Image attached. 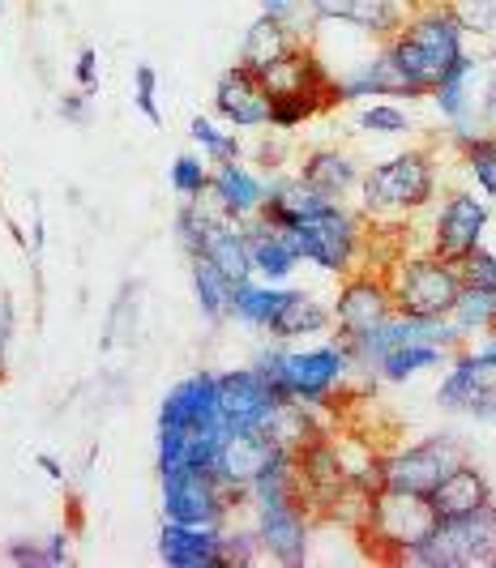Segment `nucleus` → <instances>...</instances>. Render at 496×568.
Listing matches in <instances>:
<instances>
[{"mask_svg": "<svg viewBox=\"0 0 496 568\" xmlns=\"http://www.w3.org/2000/svg\"><path fill=\"white\" fill-rule=\"evenodd\" d=\"M467 27L449 9V0H415L407 22L398 27V34H389L381 48H385V57L394 60V69L407 82L411 94L424 99L449 78V69L458 60L467 57Z\"/></svg>", "mask_w": 496, "mask_h": 568, "instance_id": "f257e3e1", "label": "nucleus"}, {"mask_svg": "<svg viewBox=\"0 0 496 568\" xmlns=\"http://www.w3.org/2000/svg\"><path fill=\"white\" fill-rule=\"evenodd\" d=\"M253 368L262 372L270 389L283 402H300L308 410H322V406H334L338 394L347 389V376L355 372V364H351L343 338L334 334V338L317 342L308 351H292L287 342H274V346L257 351Z\"/></svg>", "mask_w": 496, "mask_h": 568, "instance_id": "f03ea898", "label": "nucleus"}, {"mask_svg": "<svg viewBox=\"0 0 496 568\" xmlns=\"http://www.w3.org/2000/svg\"><path fill=\"white\" fill-rule=\"evenodd\" d=\"M360 214L373 227H403L437 197V159L428 150H403L360 175Z\"/></svg>", "mask_w": 496, "mask_h": 568, "instance_id": "7ed1b4c3", "label": "nucleus"}, {"mask_svg": "<svg viewBox=\"0 0 496 568\" xmlns=\"http://www.w3.org/2000/svg\"><path fill=\"white\" fill-rule=\"evenodd\" d=\"M287 235H292L300 261L322 270V274L347 278V274L368 265V235H373L368 219L343 201H330L322 210H313L308 219L292 223Z\"/></svg>", "mask_w": 496, "mask_h": 568, "instance_id": "20e7f679", "label": "nucleus"}, {"mask_svg": "<svg viewBox=\"0 0 496 568\" xmlns=\"http://www.w3.org/2000/svg\"><path fill=\"white\" fill-rule=\"evenodd\" d=\"M244 505H249V491L219 484V475H210V470H198V466L159 470V513H163V521L227 526Z\"/></svg>", "mask_w": 496, "mask_h": 568, "instance_id": "39448f33", "label": "nucleus"}, {"mask_svg": "<svg viewBox=\"0 0 496 568\" xmlns=\"http://www.w3.org/2000/svg\"><path fill=\"white\" fill-rule=\"evenodd\" d=\"M394 565L411 568H496V505L437 521V535L419 547H407Z\"/></svg>", "mask_w": 496, "mask_h": 568, "instance_id": "423d86ee", "label": "nucleus"}, {"mask_svg": "<svg viewBox=\"0 0 496 568\" xmlns=\"http://www.w3.org/2000/svg\"><path fill=\"white\" fill-rule=\"evenodd\" d=\"M385 283L394 295V313L407 316H449L454 300H458V270L454 261L428 253H398L385 270Z\"/></svg>", "mask_w": 496, "mask_h": 568, "instance_id": "0eeeda50", "label": "nucleus"}, {"mask_svg": "<svg viewBox=\"0 0 496 568\" xmlns=\"http://www.w3.org/2000/svg\"><path fill=\"white\" fill-rule=\"evenodd\" d=\"M437 535V513L428 505V496L415 491H398V487H377L373 505H368V521L360 530L364 542H381L385 560H398L407 547H419Z\"/></svg>", "mask_w": 496, "mask_h": 568, "instance_id": "6e6552de", "label": "nucleus"}, {"mask_svg": "<svg viewBox=\"0 0 496 568\" xmlns=\"http://www.w3.org/2000/svg\"><path fill=\"white\" fill-rule=\"evenodd\" d=\"M463 462H470L467 445H463L454 432H433V436H424L419 445L381 454V487H398V491L428 496V491H433L449 470H458Z\"/></svg>", "mask_w": 496, "mask_h": 568, "instance_id": "1a4fd4ad", "label": "nucleus"}, {"mask_svg": "<svg viewBox=\"0 0 496 568\" xmlns=\"http://www.w3.org/2000/svg\"><path fill=\"white\" fill-rule=\"evenodd\" d=\"M154 432L168 436H227L232 427L223 419V402H219V372H193L184 381H175L159 402V424Z\"/></svg>", "mask_w": 496, "mask_h": 568, "instance_id": "9d476101", "label": "nucleus"}, {"mask_svg": "<svg viewBox=\"0 0 496 568\" xmlns=\"http://www.w3.org/2000/svg\"><path fill=\"white\" fill-rule=\"evenodd\" d=\"M437 406L445 415H467V419H479V424H496V364H488L475 346L463 342L445 359Z\"/></svg>", "mask_w": 496, "mask_h": 568, "instance_id": "9b49d317", "label": "nucleus"}, {"mask_svg": "<svg viewBox=\"0 0 496 568\" xmlns=\"http://www.w3.org/2000/svg\"><path fill=\"white\" fill-rule=\"evenodd\" d=\"M219 402H223V419L232 432H244V436H270L279 432V415L287 402L270 389L262 372L253 368H232L219 372ZM279 445V440H274Z\"/></svg>", "mask_w": 496, "mask_h": 568, "instance_id": "f8f14e48", "label": "nucleus"}, {"mask_svg": "<svg viewBox=\"0 0 496 568\" xmlns=\"http://www.w3.org/2000/svg\"><path fill=\"white\" fill-rule=\"evenodd\" d=\"M330 313H334V334L343 342H355L381 329L394 316V295H389L385 274L373 270V265L347 274L343 286H338V300L330 304Z\"/></svg>", "mask_w": 496, "mask_h": 568, "instance_id": "ddd939ff", "label": "nucleus"}, {"mask_svg": "<svg viewBox=\"0 0 496 568\" xmlns=\"http://www.w3.org/2000/svg\"><path fill=\"white\" fill-rule=\"evenodd\" d=\"M253 530L262 539V556L270 565L300 568L308 560V547H313V509L300 496L257 505L253 509Z\"/></svg>", "mask_w": 496, "mask_h": 568, "instance_id": "4468645a", "label": "nucleus"}, {"mask_svg": "<svg viewBox=\"0 0 496 568\" xmlns=\"http://www.w3.org/2000/svg\"><path fill=\"white\" fill-rule=\"evenodd\" d=\"M488 223H493V210L479 193H467V189L445 193L437 201V214H433V253L445 261L467 256L470 248L484 244Z\"/></svg>", "mask_w": 496, "mask_h": 568, "instance_id": "2eb2a0df", "label": "nucleus"}, {"mask_svg": "<svg viewBox=\"0 0 496 568\" xmlns=\"http://www.w3.org/2000/svg\"><path fill=\"white\" fill-rule=\"evenodd\" d=\"M214 112H219L223 124L253 133V129H270L274 99H270V90H265L262 78H257L253 69L232 64V69L219 73V82H214Z\"/></svg>", "mask_w": 496, "mask_h": 568, "instance_id": "dca6fc26", "label": "nucleus"}, {"mask_svg": "<svg viewBox=\"0 0 496 568\" xmlns=\"http://www.w3.org/2000/svg\"><path fill=\"white\" fill-rule=\"evenodd\" d=\"M159 560L168 568H227L223 556V526H159Z\"/></svg>", "mask_w": 496, "mask_h": 568, "instance_id": "f3484780", "label": "nucleus"}, {"mask_svg": "<svg viewBox=\"0 0 496 568\" xmlns=\"http://www.w3.org/2000/svg\"><path fill=\"white\" fill-rule=\"evenodd\" d=\"M244 231H249V253H253V278H262V283H292V274L304 261L295 253L287 227L270 223L265 214H253L244 223Z\"/></svg>", "mask_w": 496, "mask_h": 568, "instance_id": "a211bd4d", "label": "nucleus"}, {"mask_svg": "<svg viewBox=\"0 0 496 568\" xmlns=\"http://www.w3.org/2000/svg\"><path fill=\"white\" fill-rule=\"evenodd\" d=\"M210 197L214 205L235 219V223H249L253 214H262V201H265V180L253 168L240 163H219L210 171Z\"/></svg>", "mask_w": 496, "mask_h": 568, "instance_id": "6ab92c4d", "label": "nucleus"}, {"mask_svg": "<svg viewBox=\"0 0 496 568\" xmlns=\"http://www.w3.org/2000/svg\"><path fill=\"white\" fill-rule=\"evenodd\" d=\"M274 342H300V338H317V334H334V313L325 308L317 295L300 291V286H287L279 313L265 329Z\"/></svg>", "mask_w": 496, "mask_h": 568, "instance_id": "aec40b11", "label": "nucleus"}, {"mask_svg": "<svg viewBox=\"0 0 496 568\" xmlns=\"http://www.w3.org/2000/svg\"><path fill=\"white\" fill-rule=\"evenodd\" d=\"M488 500H493V487H488L484 470H479L475 462H463L458 470H449V475L428 491V505L437 513V521H454V517L479 509V505H488Z\"/></svg>", "mask_w": 496, "mask_h": 568, "instance_id": "412c9836", "label": "nucleus"}, {"mask_svg": "<svg viewBox=\"0 0 496 568\" xmlns=\"http://www.w3.org/2000/svg\"><path fill=\"white\" fill-rule=\"evenodd\" d=\"M300 180H308L313 189H322L325 197H347V193H355L360 189V163H355V154H347V150H338V145H317V150H308L304 154V163H300V171H295Z\"/></svg>", "mask_w": 496, "mask_h": 568, "instance_id": "4be33fe9", "label": "nucleus"}, {"mask_svg": "<svg viewBox=\"0 0 496 568\" xmlns=\"http://www.w3.org/2000/svg\"><path fill=\"white\" fill-rule=\"evenodd\" d=\"M300 39H304V34H300L295 27L274 22V18H265L262 13L257 22H249L244 39H240V64L253 69V73H262V69H270L279 57H287Z\"/></svg>", "mask_w": 496, "mask_h": 568, "instance_id": "5701e85b", "label": "nucleus"}, {"mask_svg": "<svg viewBox=\"0 0 496 568\" xmlns=\"http://www.w3.org/2000/svg\"><path fill=\"white\" fill-rule=\"evenodd\" d=\"M202 256H210L232 283H244V278H253V253H249V231L244 223H235V219H219L214 231H210V240H205Z\"/></svg>", "mask_w": 496, "mask_h": 568, "instance_id": "b1692460", "label": "nucleus"}, {"mask_svg": "<svg viewBox=\"0 0 496 568\" xmlns=\"http://www.w3.org/2000/svg\"><path fill=\"white\" fill-rule=\"evenodd\" d=\"M287 295V283H262V278H244V283L232 286V308L227 316L249 325V329H270V321L279 313Z\"/></svg>", "mask_w": 496, "mask_h": 568, "instance_id": "393cba45", "label": "nucleus"}, {"mask_svg": "<svg viewBox=\"0 0 496 568\" xmlns=\"http://www.w3.org/2000/svg\"><path fill=\"white\" fill-rule=\"evenodd\" d=\"M449 355H454V351L433 346V342H398V346H389V351L381 355V364L373 376L385 381V385H407L411 376H419V372H428V368H441Z\"/></svg>", "mask_w": 496, "mask_h": 568, "instance_id": "a878e982", "label": "nucleus"}, {"mask_svg": "<svg viewBox=\"0 0 496 568\" xmlns=\"http://www.w3.org/2000/svg\"><path fill=\"white\" fill-rule=\"evenodd\" d=\"M415 9V0H347L343 4V22L355 30H364L368 39L385 43L389 34H398V27L407 22V13Z\"/></svg>", "mask_w": 496, "mask_h": 568, "instance_id": "bb28decb", "label": "nucleus"}, {"mask_svg": "<svg viewBox=\"0 0 496 568\" xmlns=\"http://www.w3.org/2000/svg\"><path fill=\"white\" fill-rule=\"evenodd\" d=\"M189 283H193V300H198V308H202L205 321H227L235 283L210 261V256H189Z\"/></svg>", "mask_w": 496, "mask_h": 568, "instance_id": "cd10ccee", "label": "nucleus"}, {"mask_svg": "<svg viewBox=\"0 0 496 568\" xmlns=\"http://www.w3.org/2000/svg\"><path fill=\"white\" fill-rule=\"evenodd\" d=\"M454 150L463 159L467 175L475 180V189L484 197H496V129H467V133H454Z\"/></svg>", "mask_w": 496, "mask_h": 568, "instance_id": "c85d7f7f", "label": "nucleus"}, {"mask_svg": "<svg viewBox=\"0 0 496 568\" xmlns=\"http://www.w3.org/2000/svg\"><path fill=\"white\" fill-rule=\"evenodd\" d=\"M142 283H124L120 295L108 308V325H103V346L117 351V346H133L142 334Z\"/></svg>", "mask_w": 496, "mask_h": 568, "instance_id": "c756f323", "label": "nucleus"}, {"mask_svg": "<svg viewBox=\"0 0 496 568\" xmlns=\"http://www.w3.org/2000/svg\"><path fill=\"white\" fill-rule=\"evenodd\" d=\"M449 321H454V329L463 338H479V334L496 329V291H488V286H463L454 308H449Z\"/></svg>", "mask_w": 496, "mask_h": 568, "instance_id": "7c9ffc66", "label": "nucleus"}, {"mask_svg": "<svg viewBox=\"0 0 496 568\" xmlns=\"http://www.w3.org/2000/svg\"><path fill=\"white\" fill-rule=\"evenodd\" d=\"M223 219V210L214 205V197L205 193V197H193L180 205V214H175V240H180V248L189 256H202L205 240H210V231L214 223Z\"/></svg>", "mask_w": 496, "mask_h": 568, "instance_id": "2f4dec72", "label": "nucleus"}, {"mask_svg": "<svg viewBox=\"0 0 496 568\" xmlns=\"http://www.w3.org/2000/svg\"><path fill=\"white\" fill-rule=\"evenodd\" d=\"M189 138L198 142V150H202L214 168H219V163H240V159H244V142L235 138L232 129H223V120H214V115H193Z\"/></svg>", "mask_w": 496, "mask_h": 568, "instance_id": "473e14b6", "label": "nucleus"}, {"mask_svg": "<svg viewBox=\"0 0 496 568\" xmlns=\"http://www.w3.org/2000/svg\"><path fill=\"white\" fill-rule=\"evenodd\" d=\"M355 129L373 133V138H403V133H411V112L398 99H373L355 112Z\"/></svg>", "mask_w": 496, "mask_h": 568, "instance_id": "72a5a7b5", "label": "nucleus"}, {"mask_svg": "<svg viewBox=\"0 0 496 568\" xmlns=\"http://www.w3.org/2000/svg\"><path fill=\"white\" fill-rule=\"evenodd\" d=\"M210 171L214 168H210L205 154H175L168 180H172V189L180 193V201H193L210 193Z\"/></svg>", "mask_w": 496, "mask_h": 568, "instance_id": "f704fd0d", "label": "nucleus"}, {"mask_svg": "<svg viewBox=\"0 0 496 568\" xmlns=\"http://www.w3.org/2000/svg\"><path fill=\"white\" fill-rule=\"evenodd\" d=\"M223 556H227V568H244V565H257L265 560L262 556V539L253 526H223Z\"/></svg>", "mask_w": 496, "mask_h": 568, "instance_id": "c9c22d12", "label": "nucleus"}, {"mask_svg": "<svg viewBox=\"0 0 496 568\" xmlns=\"http://www.w3.org/2000/svg\"><path fill=\"white\" fill-rule=\"evenodd\" d=\"M454 270H458V283L463 286H488V291H496V253L488 244H479L467 256H458Z\"/></svg>", "mask_w": 496, "mask_h": 568, "instance_id": "e433bc0d", "label": "nucleus"}, {"mask_svg": "<svg viewBox=\"0 0 496 568\" xmlns=\"http://www.w3.org/2000/svg\"><path fill=\"white\" fill-rule=\"evenodd\" d=\"M133 103H138V112L146 115L154 129L163 124V108H159V73H154V64H138V69H133Z\"/></svg>", "mask_w": 496, "mask_h": 568, "instance_id": "4c0bfd02", "label": "nucleus"}, {"mask_svg": "<svg viewBox=\"0 0 496 568\" xmlns=\"http://www.w3.org/2000/svg\"><path fill=\"white\" fill-rule=\"evenodd\" d=\"M449 9L458 13L467 34H496V0H449Z\"/></svg>", "mask_w": 496, "mask_h": 568, "instance_id": "58836bf2", "label": "nucleus"}, {"mask_svg": "<svg viewBox=\"0 0 496 568\" xmlns=\"http://www.w3.org/2000/svg\"><path fill=\"white\" fill-rule=\"evenodd\" d=\"M475 124L496 129V69L484 73V85L475 90Z\"/></svg>", "mask_w": 496, "mask_h": 568, "instance_id": "ea45409f", "label": "nucleus"}, {"mask_svg": "<svg viewBox=\"0 0 496 568\" xmlns=\"http://www.w3.org/2000/svg\"><path fill=\"white\" fill-rule=\"evenodd\" d=\"M262 13L274 18V22H287V27H295V30H308L304 0H262Z\"/></svg>", "mask_w": 496, "mask_h": 568, "instance_id": "a19ab883", "label": "nucleus"}, {"mask_svg": "<svg viewBox=\"0 0 496 568\" xmlns=\"http://www.w3.org/2000/svg\"><path fill=\"white\" fill-rule=\"evenodd\" d=\"M4 560H9V565H22V568H48L43 565V539H9Z\"/></svg>", "mask_w": 496, "mask_h": 568, "instance_id": "79ce46f5", "label": "nucleus"}, {"mask_svg": "<svg viewBox=\"0 0 496 568\" xmlns=\"http://www.w3.org/2000/svg\"><path fill=\"white\" fill-rule=\"evenodd\" d=\"M73 82H78V90H87V94L99 90V52H94L90 43L78 52V60H73Z\"/></svg>", "mask_w": 496, "mask_h": 568, "instance_id": "37998d69", "label": "nucleus"}, {"mask_svg": "<svg viewBox=\"0 0 496 568\" xmlns=\"http://www.w3.org/2000/svg\"><path fill=\"white\" fill-rule=\"evenodd\" d=\"M57 112L64 124H78V129H87L90 124V94L87 90H73V94H64L57 103Z\"/></svg>", "mask_w": 496, "mask_h": 568, "instance_id": "c03bdc74", "label": "nucleus"}, {"mask_svg": "<svg viewBox=\"0 0 496 568\" xmlns=\"http://www.w3.org/2000/svg\"><path fill=\"white\" fill-rule=\"evenodd\" d=\"M9 346H13V300L4 295L0 300V376H4V364H9Z\"/></svg>", "mask_w": 496, "mask_h": 568, "instance_id": "a18cd8bd", "label": "nucleus"}, {"mask_svg": "<svg viewBox=\"0 0 496 568\" xmlns=\"http://www.w3.org/2000/svg\"><path fill=\"white\" fill-rule=\"evenodd\" d=\"M43 565L48 568L69 565V530H57V535L43 539Z\"/></svg>", "mask_w": 496, "mask_h": 568, "instance_id": "49530a36", "label": "nucleus"}, {"mask_svg": "<svg viewBox=\"0 0 496 568\" xmlns=\"http://www.w3.org/2000/svg\"><path fill=\"white\" fill-rule=\"evenodd\" d=\"M34 466L48 475V479H57V484H64V466H60V457L57 454H39L34 457Z\"/></svg>", "mask_w": 496, "mask_h": 568, "instance_id": "de8ad7c7", "label": "nucleus"}, {"mask_svg": "<svg viewBox=\"0 0 496 568\" xmlns=\"http://www.w3.org/2000/svg\"><path fill=\"white\" fill-rule=\"evenodd\" d=\"M470 346H475V351H479V355H484L488 364H496V329H488V334H479V338L470 342Z\"/></svg>", "mask_w": 496, "mask_h": 568, "instance_id": "09e8293b", "label": "nucleus"}, {"mask_svg": "<svg viewBox=\"0 0 496 568\" xmlns=\"http://www.w3.org/2000/svg\"><path fill=\"white\" fill-rule=\"evenodd\" d=\"M0 13H4V0H0Z\"/></svg>", "mask_w": 496, "mask_h": 568, "instance_id": "8fccbe9b", "label": "nucleus"}, {"mask_svg": "<svg viewBox=\"0 0 496 568\" xmlns=\"http://www.w3.org/2000/svg\"><path fill=\"white\" fill-rule=\"evenodd\" d=\"M493 60H496V48H493Z\"/></svg>", "mask_w": 496, "mask_h": 568, "instance_id": "3c124183", "label": "nucleus"}]
</instances>
